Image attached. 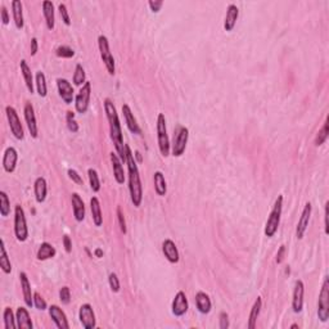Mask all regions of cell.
Wrapping results in <instances>:
<instances>
[{
    "mask_svg": "<svg viewBox=\"0 0 329 329\" xmlns=\"http://www.w3.org/2000/svg\"><path fill=\"white\" fill-rule=\"evenodd\" d=\"M104 112H106V117L108 121V128H110V138L113 143L116 153L118 154L120 159L122 162L126 163V151H125V143H124V136H122V129L120 117H118L117 110L114 107L113 102L110 98H106L103 102Z\"/></svg>",
    "mask_w": 329,
    "mask_h": 329,
    "instance_id": "cell-1",
    "label": "cell"
},
{
    "mask_svg": "<svg viewBox=\"0 0 329 329\" xmlns=\"http://www.w3.org/2000/svg\"><path fill=\"white\" fill-rule=\"evenodd\" d=\"M126 165H128L129 173V192H130V198L134 204V207L139 208L142 206L143 202V185L140 180V174H139L138 163H136L135 156L132 154L130 147L126 144Z\"/></svg>",
    "mask_w": 329,
    "mask_h": 329,
    "instance_id": "cell-2",
    "label": "cell"
},
{
    "mask_svg": "<svg viewBox=\"0 0 329 329\" xmlns=\"http://www.w3.org/2000/svg\"><path fill=\"white\" fill-rule=\"evenodd\" d=\"M282 211H283V196L279 194L274 202V206L271 208L270 214H269V218L266 220V224H265V230H263V234L267 237V238H273L278 232V228L281 225V218H282Z\"/></svg>",
    "mask_w": 329,
    "mask_h": 329,
    "instance_id": "cell-3",
    "label": "cell"
},
{
    "mask_svg": "<svg viewBox=\"0 0 329 329\" xmlns=\"http://www.w3.org/2000/svg\"><path fill=\"white\" fill-rule=\"evenodd\" d=\"M157 143H158V149L163 157H169L171 153V143L167 134V126H166V118L165 114L158 113L157 116Z\"/></svg>",
    "mask_w": 329,
    "mask_h": 329,
    "instance_id": "cell-4",
    "label": "cell"
},
{
    "mask_svg": "<svg viewBox=\"0 0 329 329\" xmlns=\"http://www.w3.org/2000/svg\"><path fill=\"white\" fill-rule=\"evenodd\" d=\"M14 236L18 242H26L28 239V226L26 214L21 204L14 207Z\"/></svg>",
    "mask_w": 329,
    "mask_h": 329,
    "instance_id": "cell-5",
    "label": "cell"
},
{
    "mask_svg": "<svg viewBox=\"0 0 329 329\" xmlns=\"http://www.w3.org/2000/svg\"><path fill=\"white\" fill-rule=\"evenodd\" d=\"M98 48H99V53H101V58L104 63V67L107 69V72L113 76L116 73V62L111 53V48H110V42L106 35H99L98 36Z\"/></svg>",
    "mask_w": 329,
    "mask_h": 329,
    "instance_id": "cell-6",
    "label": "cell"
},
{
    "mask_svg": "<svg viewBox=\"0 0 329 329\" xmlns=\"http://www.w3.org/2000/svg\"><path fill=\"white\" fill-rule=\"evenodd\" d=\"M189 138V130L183 125H179L175 129L173 143H171V154L174 157H181L185 153Z\"/></svg>",
    "mask_w": 329,
    "mask_h": 329,
    "instance_id": "cell-7",
    "label": "cell"
},
{
    "mask_svg": "<svg viewBox=\"0 0 329 329\" xmlns=\"http://www.w3.org/2000/svg\"><path fill=\"white\" fill-rule=\"evenodd\" d=\"M318 318L322 323H327L329 319V278L326 277L322 284L318 301Z\"/></svg>",
    "mask_w": 329,
    "mask_h": 329,
    "instance_id": "cell-8",
    "label": "cell"
},
{
    "mask_svg": "<svg viewBox=\"0 0 329 329\" xmlns=\"http://www.w3.org/2000/svg\"><path fill=\"white\" fill-rule=\"evenodd\" d=\"M91 97V83L87 81L83 87L80 88L79 93L75 95V110L77 113L85 114L89 110Z\"/></svg>",
    "mask_w": 329,
    "mask_h": 329,
    "instance_id": "cell-9",
    "label": "cell"
},
{
    "mask_svg": "<svg viewBox=\"0 0 329 329\" xmlns=\"http://www.w3.org/2000/svg\"><path fill=\"white\" fill-rule=\"evenodd\" d=\"M5 114H7L8 124H9V128H11V132L13 134V136L16 139H18V140H22L24 138V132L16 108L13 106H7L5 107Z\"/></svg>",
    "mask_w": 329,
    "mask_h": 329,
    "instance_id": "cell-10",
    "label": "cell"
},
{
    "mask_svg": "<svg viewBox=\"0 0 329 329\" xmlns=\"http://www.w3.org/2000/svg\"><path fill=\"white\" fill-rule=\"evenodd\" d=\"M79 319L83 328L94 329L97 327V318L90 304H83L79 308Z\"/></svg>",
    "mask_w": 329,
    "mask_h": 329,
    "instance_id": "cell-11",
    "label": "cell"
},
{
    "mask_svg": "<svg viewBox=\"0 0 329 329\" xmlns=\"http://www.w3.org/2000/svg\"><path fill=\"white\" fill-rule=\"evenodd\" d=\"M23 114H24V121H26L28 132H30V135H31V138L38 139L39 136L38 121H36V114H35L34 106H32L30 102H26V103H24Z\"/></svg>",
    "mask_w": 329,
    "mask_h": 329,
    "instance_id": "cell-12",
    "label": "cell"
},
{
    "mask_svg": "<svg viewBox=\"0 0 329 329\" xmlns=\"http://www.w3.org/2000/svg\"><path fill=\"white\" fill-rule=\"evenodd\" d=\"M311 212H312V206L310 202L304 206V210L301 212V216L298 219L297 226H296V237L297 239H302L304 236H305L306 230H307L308 222H310V218H311Z\"/></svg>",
    "mask_w": 329,
    "mask_h": 329,
    "instance_id": "cell-13",
    "label": "cell"
},
{
    "mask_svg": "<svg viewBox=\"0 0 329 329\" xmlns=\"http://www.w3.org/2000/svg\"><path fill=\"white\" fill-rule=\"evenodd\" d=\"M304 295H305V284L298 279L295 282L293 295H292V310L296 314H300L304 308Z\"/></svg>",
    "mask_w": 329,
    "mask_h": 329,
    "instance_id": "cell-14",
    "label": "cell"
},
{
    "mask_svg": "<svg viewBox=\"0 0 329 329\" xmlns=\"http://www.w3.org/2000/svg\"><path fill=\"white\" fill-rule=\"evenodd\" d=\"M188 308H189V302H188L187 295L183 291H179L173 300L171 311H173V314L175 316L181 318V316L187 314Z\"/></svg>",
    "mask_w": 329,
    "mask_h": 329,
    "instance_id": "cell-15",
    "label": "cell"
},
{
    "mask_svg": "<svg viewBox=\"0 0 329 329\" xmlns=\"http://www.w3.org/2000/svg\"><path fill=\"white\" fill-rule=\"evenodd\" d=\"M48 312L50 319L53 320V323L56 324V327L58 329H69V323L68 319H67L66 312L63 311L62 308L59 307L58 305H50L48 307Z\"/></svg>",
    "mask_w": 329,
    "mask_h": 329,
    "instance_id": "cell-16",
    "label": "cell"
},
{
    "mask_svg": "<svg viewBox=\"0 0 329 329\" xmlns=\"http://www.w3.org/2000/svg\"><path fill=\"white\" fill-rule=\"evenodd\" d=\"M57 88H58L59 97L66 104H71L75 101V90H73L72 84L67 79H57Z\"/></svg>",
    "mask_w": 329,
    "mask_h": 329,
    "instance_id": "cell-17",
    "label": "cell"
},
{
    "mask_svg": "<svg viewBox=\"0 0 329 329\" xmlns=\"http://www.w3.org/2000/svg\"><path fill=\"white\" fill-rule=\"evenodd\" d=\"M18 162V152L14 147H8L3 154V169L5 173L12 174L16 171Z\"/></svg>",
    "mask_w": 329,
    "mask_h": 329,
    "instance_id": "cell-18",
    "label": "cell"
},
{
    "mask_svg": "<svg viewBox=\"0 0 329 329\" xmlns=\"http://www.w3.org/2000/svg\"><path fill=\"white\" fill-rule=\"evenodd\" d=\"M122 113H124L126 128L129 129V132H132V134H135V135H142V128L139 126L135 116L132 113V108H130L129 104H124L122 106Z\"/></svg>",
    "mask_w": 329,
    "mask_h": 329,
    "instance_id": "cell-19",
    "label": "cell"
},
{
    "mask_svg": "<svg viewBox=\"0 0 329 329\" xmlns=\"http://www.w3.org/2000/svg\"><path fill=\"white\" fill-rule=\"evenodd\" d=\"M162 253L166 260L171 263H177L180 260V253L173 239H165L162 242Z\"/></svg>",
    "mask_w": 329,
    "mask_h": 329,
    "instance_id": "cell-20",
    "label": "cell"
},
{
    "mask_svg": "<svg viewBox=\"0 0 329 329\" xmlns=\"http://www.w3.org/2000/svg\"><path fill=\"white\" fill-rule=\"evenodd\" d=\"M20 282H21L24 305L27 306V307H32V306H34V292H32L31 283L28 281L27 274L24 273V271H21V273H20Z\"/></svg>",
    "mask_w": 329,
    "mask_h": 329,
    "instance_id": "cell-21",
    "label": "cell"
},
{
    "mask_svg": "<svg viewBox=\"0 0 329 329\" xmlns=\"http://www.w3.org/2000/svg\"><path fill=\"white\" fill-rule=\"evenodd\" d=\"M110 158H111L112 169H113V177L116 183L122 185L125 183V171H124V162H122L118 154L116 152L110 153Z\"/></svg>",
    "mask_w": 329,
    "mask_h": 329,
    "instance_id": "cell-22",
    "label": "cell"
},
{
    "mask_svg": "<svg viewBox=\"0 0 329 329\" xmlns=\"http://www.w3.org/2000/svg\"><path fill=\"white\" fill-rule=\"evenodd\" d=\"M239 18V8L236 4H229L226 8L225 20H224V30L226 32H232L236 27L237 21Z\"/></svg>",
    "mask_w": 329,
    "mask_h": 329,
    "instance_id": "cell-23",
    "label": "cell"
},
{
    "mask_svg": "<svg viewBox=\"0 0 329 329\" xmlns=\"http://www.w3.org/2000/svg\"><path fill=\"white\" fill-rule=\"evenodd\" d=\"M71 203H72V211L73 218L77 222H81L85 219V203H84L83 198L79 193L71 194Z\"/></svg>",
    "mask_w": 329,
    "mask_h": 329,
    "instance_id": "cell-24",
    "label": "cell"
},
{
    "mask_svg": "<svg viewBox=\"0 0 329 329\" xmlns=\"http://www.w3.org/2000/svg\"><path fill=\"white\" fill-rule=\"evenodd\" d=\"M43 14L45 18L46 28L49 31H53L56 27V13H54V4L50 0H44L42 4Z\"/></svg>",
    "mask_w": 329,
    "mask_h": 329,
    "instance_id": "cell-25",
    "label": "cell"
},
{
    "mask_svg": "<svg viewBox=\"0 0 329 329\" xmlns=\"http://www.w3.org/2000/svg\"><path fill=\"white\" fill-rule=\"evenodd\" d=\"M34 194L38 203L45 202L46 196H48V183H46L45 177H36V180L34 183Z\"/></svg>",
    "mask_w": 329,
    "mask_h": 329,
    "instance_id": "cell-26",
    "label": "cell"
},
{
    "mask_svg": "<svg viewBox=\"0 0 329 329\" xmlns=\"http://www.w3.org/2000/svg\"><path fill=\"white\" fill-rule=\"evenodd\" d=\"M16 322H17V328L20 329H32V327H34L30 312L23 306H20L17 308V311H16Z\"/></svg>",
    "mask_w": 329,
    "mask_h": 329,
    "instance_id": "cell-27",
    "label": "cell"
},
{
    "mask_svg": "<svg viewBox=\"0 0 329 329\" xmlns=\"http://www.w3.org/2000/svg\"><path fill=\"white\" fill-rule=\"evenodd\" d=\"M12 14H13V21L16 27L18 30H22L24 27V17H23V5L21 0H13L12 1Z\"/></svg>",
    "mask_w": 329,
    "mask_h": 329,
    "instance_id": "cell-28",
    "label": "cell"
},
{
    "mask_svg": "<svg viewBox=\"0 0 329 329\" xmlns=\"http://www.w3.org/2000/svg\"><path fill=\"white\" fill-rule=\"evenodd\" d=\"M196 306H197V310L201 314H208L212 308V302L210 296L202 291L197 292V295H196Z\"/></svg>",
    "mask_w": 329,
    "mask_h": 329,
    "instance_id": "cell-29",
    "label": "cell"
},
{
    "mask_svg": "<svg viewBox=\"0 0 329 329\" xmlns=\"http://www.w3.org/2000/svg\"><path fill=\"white\" fill-rule=\"evenodd\" d=\"M20 68H21V73L22 77L24 80V84H26V88H27L28 93L34 94L35 93V81H34V76H32L31 68L27 65V62L22 59L21 62H20Z\"/></svg>",
    "mask_w": 329,
    "mask_h": 329,
    "instance_id": "cell-30",
    "label": "cell"
},
{
    "mask_svg": "<svg viewBox=\"0 0 329 329\" xmlns=\"http://www.w3.org/2000/svg\"><path fill=\"white\" fill-rule=\"evenodd\" d=\"M90 211H91V218H93L94 225L97 226V228L103 225V214H102L101 202H99L98 197L90 198Z\"/></svg>",
    "mask_w": 329,
    "mask_h": 329,
    "instance_id": "cell-31",
    "label": "cell"
},
{
    "mask_svg": "<svg viewBox=\"0 0 329 329\" xmlns=\"http://www.w3.org/2000/svg\"><path fill=\"white\" fill-rule=\"evenodd\" d=\"M261 308H263V300L261 297H257L253 302L252 307H251L250 315H248V323H247V328L255 329L257 324V319L261 314Z\"/></svg>",
    "mask_w": 329,
    "mask_h": 329,
    "instance_id": "cell-32",
    "label": "cell"
},
{
    "mask_svg": "<svg viewBox=\"0 0 329 329\" xmlns=\"http://www.w3.org/2000/svg\"><path fill=\"white\" fill-rule=\"evenodd\" d=\"M57 255L56 247L50 244L49 242H43L39 247L38 252H36V259L39 261H45L49 259H53V257Z\"/></svg>",
    "mask_w": 329,
    "mask_h": 329,
    "instance_id": "cell-33",
    "label": "cell"
},
{
    "mask_svg": "<svg viewBox=\"0 0 329 329\" xmlns=\"http://www.w3.org/2000/svg\"><path fill=\"white\" fill-rule=\"evenodd\" d=\"M153 183H154V192L159 197H165L167 193V183L161 171H156L153 174Z\"/></svg>",
    "mask_w": 329,
    "mask_h": 329,
    "instance_id": "cell-34",
    "label": "cell"
},
{
    "mask_svg": "<svg viewBox=\"0 0 329 329\" xmlns=\"http://www.w3.org/2000/svg\"><path fill=\"white\" fill-rule=\"evenodd\" d=\"M0 269L4 274H11L12 273V263L8 256L7 248H5V243L4 239L0 241Z\"/></svg>",
    "mask_w": 329,
    "mask_h": 329,
    "instance_id": "cell-35",
    "label": "cell"
},
{
    "mask_svg": "<svg viewBox=\"0 0 329 329\" xmlns=\"http://www.w3.org/2000/svg\"><path fill=\"white\" fill-rule=\"evenodd\" d=\"M35 87L38 91L39 97L45 98L48 95V85H46V77L43 71H38L35 75Z\"/></svg>",
    "mask_w": 329,
    "mask_h": 329,
    "instance_id": "cell-36",
    "label": "cell"
},
{
    "mask_svg": "<svg viewBox=\"0 0 329 329\" xmlns=\"http://www.w3.org/2000/svg\"><path fill=\"white\" fill-rule=\"evenodd\" d=\"M87 81H88L87 73H85V69H84L83 65L77 63L76 67H75V72H73V77H72L73 85L81 88L84 84L87 83Z\"/></svg>",
    "mask_w": 329,
    "mask_h": 329,
    "instance_id": "cell-37",
    "label": "cell"
},
{
    "mask_svg": "<svg viewBox=\"0 0 329 329\" xmlns=\"http://www.w3.org/2000/svg\"><path fill=\"white\" fill-rule=\"evenodd\" d=\"M3 320L4 328L5 329H14L17 328V322H16V315L11 307H5L3 311Z\"/></svg>",
    "mask_w": 329,
    "mask_h": 329,
    "instance_id": "cell-38",
    "label": "cell"
},
{
    "mask_svg": "<svg viewBox=\"0 0 329 329\" xmlns=\"http://www.w3.org/2000/svg\"><path fill=\"white\" fill-rule=\"evenodd\" d=\"M11 214V199L4 191L0 192V215L7 218Z\"/></svg>",
    "mask_w": 329,
    "mask_h": 329,
    "instance_id": "cell-39",
    "label": "cell"
},
{
    "mask_svg": "<svg viewBox=\"0 0 329 329\" xmlns=\"http://www.w3.org/2000/svg\"><path fill=\"white\" fill-rule=\"evenodd\" d=\"M88 177H89V184H90L91 191L94 193H98L101 191V179H99V175H98V171L95 169H89L88 170Z\"/></svg>",
    "mask_w": 329,
    "mask_h": 329,
    "instance_id": "cell-40",
    "label": "cell"
},
{
    "mask_svg": "<svg viewBox=\"0 0 329 329\" xmlns=\"http://www.w3.org/2000/svg\"><path fill=\"white\" fill-rule=\"evenodd\" d=\"M328 134H329L328 120H326V121H324V124H323L322 129H320V130H319V132H318V134H316L315 146L316 147L323 146V144H324V143L327 142V139H328Z\"/></svg>",
    "mask_w": 329,
    "mask_h": 329,
    "instance_id": "cell-41",
    "label": "cell"
},
{
    "mask_svg": "<svg viewBox=\"0 0 329 329\" xmlns=\"http://www.w3.org/2000/svg\"><path fill=\"white\" fill-rule=\"evenodd\" d=\"M56 54L59 58H72L75 57V50L72 48H69L68 45H61L56 49Z\"/></svg>",
    "mask_w": 329,
    "mask_h": 329,
    "instance_id": "cell-42",
    "label": "cell"
},
{
    "mask_svg": "<svg viewBox=\"0 0 329 329\" xmlns=\"http://www.w3.org/2000/svg\"><path fill=\"white\" fill-rule=\"evenodd\" d=\"M108 284H110V287H111L113 293H118V292L121 291V283H120V279H118L116 273H111L108 275Z\"/></svg>",
    "mask_w": 329,
    "mask_h": 329,
    "instance_id": "cell-43",
    "label": "cell"
},
{
    "mask_svg": "<svg viewBox=\"0 0 329 329\" xmlns=\"http://www.w3.org/2000/svg\"><path fill=\"white\" fill-rule=\"evenodd\" d=\"M66 122H67V128H68V130L71 132H79V124H77L76 118H75V113L71 111L67 112V116H66Z\"/></svg>",
    "mask_w": 329,
    "mask_h": 329,
    "instance_id": "cell-44",
    "label": "cell"
},
{
    "mask_svg": "<svg viewBox=\"0 0 329 329\" xmlns=\"http://www.w3.org/2000/svg\"><path fill=\"white\" fill-rule=\"evenodd\" d=\"M34 306L40 311H45L48 310V304L43 298V296L39 293V292H34Z\"/></svg>",
    "mask_w": 329,
    "mask_h": 329,
    "instance_id": "cell-45",
    "label": "cell"
},
{
    "mask_svg": "<svg viewBox=\"0 0 329 329\" xmlns=\"http://www.w3.org/2000/svg\"><path fill=\"white\" fill-rule=\"evenodd\" d=\"M117 221H118V226H120V230H121L122 234H126L128 233V226H126V220H125V215H124V212H122V208L120 206H117Z\"/></svg>",
    "mask_w": 329,
    "mask_h": 329,
    "instance_id": "cell-46",
    "label": "cell"
},
{
    "mask_svg": "<svg viewBox=\"0 0 329 329\" xmlns=\"http://www.w3.org/2000/svg\"><path fill=\"white\" fill-rule=\"evenodd\" d=\"M58 11H59V14H61V18H62L63 23L66 24V26H69V24H71V17H69L68 9H67L66 4L65 3L59 4Z\"/></svg>",
    "mask_w": 329,
    "mask_h": 329,
    "instance_id": "cell-47",
    "label": "cell"
},
{
    "mask_svg": "<svg viewBox=\"0 0 329 329\" xmlns=\"http://www.w3.org/2000/svg\"><path fill=\"white\" fill-rule=\"evenodd\" d=\"M59 300L63 305H68L71 302V289H69V287L65 285L59 289Z\"/></svg>",
    "mask_w": 329,
    "mask_h": 329,
    "instance_id": "cell-48",
    "label": "cell"
},
{
    "mask_svg": "<svg viewBox=\"0 0 329 329\" xmlns=\"http://www.w3.org/2000/svg\"><path fill=\"white\" fill-rule=\"evenodd\" d=\"M67 174H68V177L73 181V183L77 184V185H83V184H84L83 177H81V175H80V174L77 173L76 170H73V169H69V170L67 171Z\"/></svg>",
    "mask_w": 329,
    "mask_h": 329,
    "instance_id": "cell-49",
    "label": "cell"
},
{
    "mask_svg": "<svg viewBox=\"0 0 329 329\" xmlns=\"http://www.w3.org/2000/svg\"><path fill=\"white\" fill-rule=\"evenodd\" d=\"M230 323H229V315L225 311L220 312V316H219V328L220 329H228Z\"/></svg>",
    "mask_w": 329,
    "mask_h": 329,
    "instance_id": "cell-50",
    "label": "cell"
},
{
    "mask_svg": "<svg viewBox=\"0 0 329 329\" xmlns=\"http://www.w3.org/2000/svg\"><path fill=\"white\" fill-rule=\"evenodd\" d=\"M0 20H1V23L4 24V26H7V24H9V21H11V18H9V13H8V9L5 5H1L0 7Z\"/></svg>",
    "mask_w": 329,
    "mask_h": 329,
    "instance_id": "cell-51",
    "label": "cell"
},
{
    "mask_svg": "<svg viewBox=\"0 0 329 329\" xmlns=\"http://www.w3.org/2000/svg\"><path fill=\"white\" fill-rule=\"evenodd\" d=\"M148 5L153 13H158V12L161 11V8H162L163 1L162 0H154V1H153V0H149Z\"/></svg>",
    "mask_w": 329,
    "mask_h": 329,
    "instance_id": "cell-52",
    "label": "cell"
},
{
    "mask_svg": "<svg viewBox=\"0 0 329 329\" xmlns=\"http://www.w3.org/2000/svg\"><path fill=\"white\" fill-rule=\"evenodd\" d=\"M62 242H63V247H65V251H66L67 253L72 252V241H71V238H69L67 234L63 236Z\"/></svg>",
    "mask_w": 329,
    "mask_h": 329,
    "instance_id": "cell-53",
    "label": "cell"
},
{
    "mask_svg": "<svg viewBox=\"0 0 329 329\" xmlns=\"http://www.w3.org/2000/svg\"><path fill=\"white\" fill-rule=\"evenodd\" d=\"M285 251H287L285 246H284V244H282V246L279 247V250H278V253H277V263H278V265H281V263L284 261Z\"/></svg>",
    "mask_w": 329,
    "mask_h": 329,
    "instance_id": "cell-54",
    "label": "cell"
},
{
    "mask_svg": "<svg viewBox=\"0 0 329 329\" xmlns=\"http://www.w3.org/2000/svg\"><path fill=\"white\" fill-rule=\"evenodd\" d=\"M30 50H31V56L34 57V56H36V54H38V52H39V42H38V39L36 38H32L31 39V44H30Z\"/></svg>",
    "mask_w": 329,
    "mask_h": 329,
    "instance_id": "cell-55",
    "label": "cell"
},
{
    "mask_svg": "<svg viewBox=\"0 0 329 329\" xmlns=\"http://www.w3.org/2000/svg\"><path fill=\"white\" fill-rule=\"evenodd\" d=\"M328 207H329V202H326V206H324V233H326V234H329Z\"/></svg>",
    "mask_w": 329,
    "mask_h": 329,
    "instance_id": "cell-56",
    "label": "cell"
},
{
    "mask_svg": "<svg viewBox=\"0 0 329 329\" xmlns=\"http://www.w3.org/2000/svg\"><path fill=\"white\" fill-rule=\"evenodd\" d=\"M94 253H95V256H97L98 259H101V257H103V251H102L101 248H97V250L94 251Z\"/></svg>",
    "mask_w": 329,
    "mask_h": 329,
    "instance_id": "cell-57",
    "label": "cell"
},
{
    "mask_svg": "<svg viewBox=\"0 0 329 329\" xmlns=\"http://www.w3.org/2000/svg\"><path fill=\"white\" fill-rule=\"evenodd\" d=\"M134 156H135L136 158H138V161H139V162H142V156H140V153H139L138 151H136V152H135V154H134Z\"/></svg>",
    "mask_w": 329,
    "mask_h": 329,
    "instance_id": "cell-58",
    "label": "cell"
},
{
    "mask_svg": "<svg viewBox=\"0 0 329 329\" xmlns=\"http://www.w3.org/2000/svg\"><path fill=\"white\" fill-rule=\"evenodd\" d=\"M297 328H300V327H298V324H292V326H291V329H297Z\"/></svg>",
    "mask_w": 329,
    "mask_h": 329,
    "instance_id": "cell-59",
    "label": "cell"
}]
</instances>
